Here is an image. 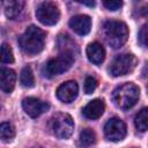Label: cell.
<instances>
[{"label": "cell", "instance_id": "obj_25", "mask_svg": "<svg viewBox=\"0 0 148 148\" xmlns=\"http://www.w3.org/2000/svg\"><path fill=\"white\" fill-rule=\"evenodd\" d=\"M80 3L86 5V6H89V7H94L95 6V1H80Z\"/></svg>", "mask_w": 148, "mask_h": 148}, {"label": "cell", "instance_id": "obj_13", "mask_svg": "<svg viewBox=\"0 0 148 148\" xmlns=\"http://www.w3.org/2000/svg\"><path fill=\"white\" fill-rule=\"evenodd\" d=\"M16 83V73L10 68H1L0 71V87L6 94H10L14 90Z\"/></svg>", "mask_w": 148, "mask_h": 148}, {"label": "cell", "instance_id": "obj_19", "mask_svg": "<svg viewBox=\"0 0 148 148\" xmlns=\"http://www.w3.org/2000/svg\"><path fill=\"white\" fill-rule=\"evenodd\" d=\"M0 135L2 141H10L15 136V128L10 123H1L0 125Z\"/></svg>", "mask_w": 148, "mask_h": 148}, {"label": "cell", "instance_id": "obj_18", "mask_svg": "<svg viewBox=\"0 0 148 148\" xmlns=\"http://www.w3.org/2000/svg\"><path fill=\"white\" fill-rule=\"evenodd\" d=\"M96 141V134L91 128H84L81 133H80V138H79V142L82 147H89L91 145H94Z\"/></svg>", "mask_w": 148, "mask_h": 148}, {"label": "cell", "instance_id": "obj_14", "mask_svg": "<svg viewBox=\"0 0 148 148\" xmlns=\"http://www.w3.org/2000/svg\"><path fill=\"white\" fill-rule=\"evenodd\" d=\"M86 53H87V57H88L89 61L92 62L94 65H101V64L104 61V58H105V50H104V47H103L99 43H97V42L90 43V44L87 46Z\"/></svg>", "mask_w": 148, "mask_h": 148}, {"label": "cell", "instance_id": "obj_3", "mask_svg": "<svg viewBox=\"0 0 148 148\" xmlns=\"http://www.w3.org/2000/svg\"><path fill=\"white\" fill-rule=\"evenodd\" d=\"M103 31L108 44L113 49L123 46L128 38V28L121 21H106L103 25Z\"/></svg>", "mask_w": 148, "mask_h": 148}, {"label": "cell", "instance_id": "obj_8", "mask_svg": "<svg viewBox=\"0 0 148 148\" xmlns=\"http://www.w3.org/2000/svg\"><path fill=\"white\" fill-rule=\"evenodd\" d=\"M126 125L125 123L119 118H111L106 121L104 126V134L105 138L110 141L117 142L123 140L126 136Z\"/></svg>", "mask_w": 148, "mask_h": 148}, {"label": "cell", "instance_id": "obj_5", "mask_svg": "<svg viewBox=\"0 0 148 148\" xmlns=\"http://www.w3.org/2000/svg\"><path fill=\"white\" fill-rule=\"evenodd\" d=\"M136 66V58L131 53L117 56L109 67V73L112 76H121L131 73Z\"/></svg>", "mask_w": 148, "mask_h": 148}, {"label": "cell", "instance_id": "obj_12", "mask_svg": "<svg viewBox=\"0 0 148 148\" xmlns=\"http://www.w3.org/2000/svg\"><path fill=\"white\" fill-rule=\"evenodd\" d=\"M104 110H105V103H104V101L101 99V98H95V99L90 101L83 108L82 113H83V116L87 119L95 120V119H98L104 113Z\"/></svg>", "mask_w": 148, "mask_h": 148}, {"label": "cell", "instance_id": "obj_9", "mask_svg": "<svg viewBox=\"0 0 148 148\" xmlns=\"http://www.w3.org/2000/svg\"><path fill=\"white\" fill-rule=\"evenodd\" d=\"M22 108L24 112L31 117V118H37L42 113L46 112L50 109V105L47 102H44L39 98L36 97H27L22 101Z\"/></svg>", "mask_w": 148, "mask_h": 148}, {"label": "cell", "instance_id": "obj_21", "mask_svg": "<svg viewBox=\"0 0 148 148\" xmlns=\"http://www.w3.org/2000/svg\"><path fill=\"white\" fill-rule=\"evenodd\" d=\"M97 84H98V82H97V80L95 77L87 76L86 77V81H84V92L88 94V95L89 94H92L96 90Z\"/></svg>", "mask_w": 148, "mask_h": 148}, {"label": "cell", "instance_id": "obj_11", "mask_svg": "<svg viewBox=\"0 0 148 148\" xmlns=\"http://www.w3.org/2000/svg\"><path fill=\"white\" fill-rule=\"evenodd\" d=\"M69 27L75 34H77L80 36H84V35L89 34V31H90L91 18H90V16L84 15V14L75 15L69 20Z\"/></svg>", "mask_w": 148, "mask_h": 148}, {"label": "cell", "instance_id": "obj_17", "mask_svg": "<svg viewBox=\"0 0 148 148\" xmlns=\"http://www.w3.org/2000/svg\"><path fill=\"white\" fill-rule=\"evenodd\" d=\"M20 82L25 88H32L35 86V77L29 66H25L22 68L21 74H20Z\"/></svg>", "mask_w": 148, "mask_h": 148}, {"label": "cell", "instance_id": "obj_10", "mask_svg": "<svg viewBox=\"0 0 148 148\" xmlns=\"http://www.w3.org/2000/svg\"><path fill=\"white\" fill-rule=\"evenodd\" d=\"M57 97L64 102V103H71L73 102L79 94V86L75 81H66L61 83L57 89Z\"/></svg>", "mask_w": 148, "mask_h": 148}, {"label": "cell", "instance_id": "obj_24", "mask_svg": "<svg viewBox=\"0 0 148 148\" xmlns=\"http://www.w3.org/2000/svg\"><path fill=\"white\" fill-rule=\"evenodd\" d=\"M140 12H141V14H142L145 17L148 18V3H146V5L140 9Z\"/></svg>", "mask_w": 148, "mask_h": 148}, {"label": "cell", "instance_id": "obj_22", "mask_svg": "<svg viewBox=\"0 0 148 148\" xmlns=\"http://www.w3.org/2000/svg\"><path fill=\"white\" fill-rule=\"evenodd\" d=\"M139 42L142 46L148 47V23L142 25L139 31Z\"/></svg>", "mask_w": 148, "mask_h": 148}, {"label": "cell", "instance_id": "obj_6", "mask_svg": "<svg viewBox=\"0 0 148 148\" xmlns=\"http://www.w3.org/2000/svg\"><path fill=\"white\" fill-rule=\"evenodd\" d=\"M53 134L59 139H68L74 132V121L68 113H57L52 118Z\"/></svg>", "mask_w": 148, "mask_h": 148}, {"label": "cell", "instance_id": "obj_15", "mask_svg": "<svg viewBox=\"0 0 148 148\" xmlns=\"http://www.w3.org/2000/svg\"><path fill=\"white\" fill-rule=\"evenodd\" d=\"M2 5H3L6 16L8 18H15L21 13V10L24 6V1H22V0H12V1H5V2H2Z\"/></svg>", "mask_w": 148, "mask_h": 148}, {"label": "cell", "instance_id": "obj_20", "mask_svg": "<svg viewBox=\"0 0 148 148\" xmlns=\"http://www.w3.org/2000/svg\"><path fill=\"white\" fill-rule=\"evenodd\" d=\"M1 62H3V64H12V62H14L13 50L6 43H2V45H1Z\"/></svg>", "mask_w": 148, "mask_h": 148}, {"label": "cell", "instance_id": "obj_23", "mask_svg": "<svg viewBox=\"0 0 148 148\" xmlns=\"http://www.w3.org/2000/svg\"><path fill=\"white\" fill-rule=\"evenodd\" d=\"M103 5L106 9L114 12V10L120 9V7L123 6V2L119 0H106V1H103Z\"/></svg>", "mask_w": 148, "mask_h": 148}, {"label": "cell", "instance_id": "obj_1", "mask_svg": "<svg viewBox=\"0 0 148 148\" xmlns=\"http://www.w3.org/2000/svg\"><path fill=\"white\" fill-rule=\"evenodd\" d=\"M45 37L46 34L44 30L31 24L18 38V43L24 52L29 54H36L43 50L45 44Z\"/></svg>", "mask_w": 148, "mask_h": 148}, {"label": "cell", "instance_id": "obj_7", "mask_svg": "<svg viewBox=\"0 0 148 148\" xmlns=\"http://www.w3.org/2000/svg\"><path fill=\"white\" fill-rule=\"evenodd\" d=\"M36 17L44 25H54L60 18V10L56 3L46 1L37 7Z\"/></svg>", "mask_w": 148, "mask_h": 148}, {"label": "cell", "instance_id": "obj_2", "mask_svg": "<svg viewBox=\"0 0 148 148\" xmlns=\"http://www.w3.org/2000/svg\"><path fill=\"white\" fill-rule=\"evenodd\" d=\"M140 97V89L132 82L119 86L112 92V101L117 108L121 110H130L133 108Z\"/></svg>", "mask_w": 148, "mask_h": 148}, {"label": "cell", "instance_id": "obj_16", "mask_svg": "<svg viewBox=\"0 0 148 148\" xmlns=\"http://www.w3.org/2000/svg\"><path fill=\"white\" fill-rule=\"evenodd\" d=\"M134 124L140 132H145L148 130V108H143L136 113Z\"/></svg>", "mask_w": 148, "mask_h": 148}, {"label": "cell", "instance_id": "obj_4", "mask_svg": "<svg viewBox=\"0 0 148 148\" xmlns=\"http://www.w3.org/2000/svg\"><path fill=\"white\" fill-rule=\"evenodd\" d=\"M74 62V54L71 52H62L57 58L50 59L44 67V75L52 77L67 72Z\"/></svg>", "mask_w": 148, "mask_h": 148}]
</instances>
